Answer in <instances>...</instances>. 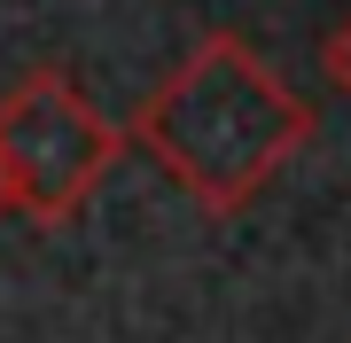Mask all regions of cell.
Masks as SVG:
<instances>
[{"instance_id":"2","label":"cell","mask_w":351,"mask_h":343,"mask_svg":"<svg viewBox=\"0 0 351 343\" xmlns=\"http://www.w3.org/2000/svg\"><path fill=\"white\" fill-rule=\"evenodd\" d=\"M125 133L110 125L86 86L71 71H32L8 86L0 102V172L16 188V218H39V227H63V218L86 211V195L110 179Z\"/></svg>"},{"instance_id":"3","label":"cell","mask_w":351,"mask_h":343,"mask_svg":"<svg viewBox=\"0 0 351 343\" xmlns=\"http://www.w3.org/2000/svg\"><path fill=\"white\" fill-rule=\"evenodd\" d=\"M320 63H328V86H336L343 102H351V16H343L336 31H328V47H320Z\"/></svg>"},{"instance_id":"1","label":"cell","mask_w":351,"mask_h":343,"mask_svg":"<svg viewBox=\"0 0 351 343\" xmlns=\"http://www.w3.org/2000/svg\"><path fill=\"white\" fill-rule=\"evenodd\" d=\"M313 102L265 63L250 39L203 31L172 71L141 94L133 140L149 149V164L188 195L195 211L234 218L281 179V164L313 140Z\"/></svg>"},{"instance_id":"4","label":"cell","mask_w":351,"mask_h":343,"mask_svg":"<svg viewBox=\"0 0 351 343\" xmlns=\"http://www.w3.org/2000/svg\"><path fill=\"white\" fill-rule=\"evenodd\" d=\"M0 218H16V188H8V172H0Z\"/></svg>"}]
</instances>
